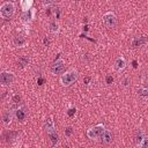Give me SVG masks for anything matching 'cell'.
Wrapping results in <instances>:
<instances>
[{
    "label": "cell",
    "instance_id": "obj_1",
    "mask_svg": "<svg viewBox=\"0 0 148 148\" xmlns=\"http://www.w3.org/2000/svg\"><path fill=\"white\" fill-rule=\"evenodd\" d=\"M77 76H79L77 72L74 71V69H71V71H68V72H66V73H64L61 75L60 83L64 87H68V86H71L72 83H74L77 80Z\"/></svg>",
    "mask_w": 148,
    "mask_h": 148
},
{
    "label": "cell",
    "instance_id": "obj_2",
    "mask_svg": "<svg viewBox=\"0 0 148 148\" xmlns=\"http://www.w3.org/2000/svg\"><path fill=\"white\" fill-rule=\"evenodd\" d=\"M15 12V7L13 5V2H9V1H6L3 2L1 6H0V15L3 17V18H9L13 16Z\"/></svg>",
    "mask_w": 148,
    "mask_h": 148
},
{
    "label": "cell",
    "instance_id": "obj_3",
    "mask_svg": "<svg viewBox=\"0 0 148 148\" xmlns=\"http://www.w3.org/2000/svg\"><path fill=\"white\" fill-rule=\"evenodd\" d=\"M104 130H105L104 125L98 124V125H96V126H94V127H91L87 131V136L89 139H98Z\"/></svg>",
    "mask_w": 148,
    "mask_h": 148
},
{
    "label": "cell",
    "instance_id": "obj_4",
    "mask_svg": "<svg viewBox=\"0 0 148 148\" xmlns=\"http://www.w3.org/2000/svg\"><path fill=\"white\" fill-rule=\"evenodd\" d=\"M103 23L105 24V27L108 28H113L117 24V16L112 13V12H108L103 15Z\"/></svg>",
    "mask_w": 148,
    "mask_h": 148
},
{
    "label": "cell",
    "instance_id": "obj_5",
    "mask_svg": "<svg viewBox=\"0 0 148 148\" xmlns=\"http://www.w3.org/2000/svg\"><path fill=\"white\" fill-rule=\"evenodd\" d=\"M15 80V76L12 72H7V71H3L0 73V83L3 84V86H9L14 82Z\"/></svg>",
    "mask_w": 148,
    "mask_h": 148
},
{
    "label": "cell",
    "instance_id": "obj_6",
    "mask_svg": "<svg viewBox=\"0 0 148 148\" xmlns=\"http://www.w3.org/2000/svg\"><path fill=\"white\" fill-rule=\"evenodd\" d=\"M51 72L53 74H60L65 69V61L62 59H57L52 65H51Z\"/></svg>",
    "mask_w": 148,
    "mask_h": 148
},
{
    "label": "cell",
    "instance_id": "obj_7",
    "mask_svg": "<svg viewBox=\"0 0 148 148\" xmlns=\"http://www.w3.org/2000/svg\"><path fill=\"white\" fill-rule=\"evenodd\" d=\"M98 139H101V141L103 143H106L108 145V143H110L112 141V133L110 131H108V130H104Z\"/></svg>",
    "mask_w": 148,
    "mask_h": 148
},
{
    "label": "cell",
    "instance_id": "obj_8",
    "mask_svg": "<svg viewBox=\"0 0 148 148\" xmlns=\"http://www.w3.org/2000/svg\"><path fill=\"white\" fill-rule=\"evenodd\" d=\"M126 66V60L123 58V57H118L114 61V69L116 71H121L124 69Z\"/></svg>",
    "mask_w": 148,
    "mask_h": 148
},
{
    "label": "cell",
    "instance_id": "obj_9",
    "mask_svg": "<svg viewBox=\"0 0 148 148\" xmlns=\"http://www.w3.org/2000/svg\"><path fill=\"white\" fill-rule=\"evenodd\" d=\"M143 44H146V38L145 37H134L133 40H132V47L133 49L140 47Z\"/></svg>",
    "mask_w": 148,
    "mask_h": 148
},
{
    "label": "cell",
    "instance_id": "obj_10",
    "mask_svg": "<svg viewBox=\"0 0 148 148\" xmlns=\"http://www.w3.org/2000/svg\"><path fill=\"white\" fill-rule=\"evenodd\" d=\"M13 43H14L15 46H17V47H22V46L25 45L27 40H25V38H24L23 36H15L14 39H13Z\"/></svg>",
    "mask_w": 148,
    "mask_h": 148
},
{
    "label": "cell",
    "instance_id": "obj_11",
    "mask_svg": "<svg viewBox=\"0 0 148 148\" xmlns=\"http://www.w3.org/2000/svg\"><path fill=\"white\" fill-rule=\"evenodd\" d=\"M12 118H13V114H12V112H10L9 110L3 111L2 116H1V119H2V123H3L5 125H8V124L12 121Z\"/></svg>",
    "mask_w": 148,
    "mask_h": 148
},
{
    "label": "cell",
    "instance_id": "obj_12",
    "mask_svg": "<svg viewBox=\"0 0 148 148\" xmlns=\"http://www.w3.org/2000/svg\"><path fill=\"white\" fill-rule=\"evenodd\" d=\"M44 128H45L46 133H50V132H52V131H56V130H54V123H53L52 118H47V119L45 120V123H44Z\"/></svg>",
    "mask_w": 148,
    "mask_h": 148
},
{
    "label": "cell",
    "instance_id": "obj_13",
    "mask_svg": "<svg viewBox=\"0 0 148 148\" xmlns=\"http://www.w3.org/2000/svg\"><path fill=\"white\" fill-rule=\"evenodd\" d=\"M15 117H16V119L18 121H23L25 119V117H27V113H25V111L23 109H20L18 108V109L15 110Z\"/></svg>",
    "mask_w": 148,
    "mask_h": 148
},
{
    "label": "cell",
    "instance_id": "obj_14",
    "mask_svg": "<svg viewBox=\"0 0 148 148\" xmlns=\"http://www.w3.org/2000/svg\"><path fill=\"white\" fill-rule=\"evenodd\" d=\"M145 136H147V135L145 134V132H143L142 130H138V131L135 132V135H134V141H135V143L139 146V143L142 141V139H143Z\"/></svg>",
    "mask_w": 148,
    "mask_h": 148
},
{
    "label": "cell",
    "instance_id": "obj_15",
    "mask_svg": "<svg viewBox=\"0 0 148 148\" xmlns=\"http://www.w3.org/2000/svg\"><path fill=\"white\" fill-rule=\"evenodd\" d=\"M47 134H49V138H50V140H51L52 146H56V145L58 143V141H59V135H58V133H57L56 131H52V132H50V133H47Z\"/></svg>",
    "mask_w": 148,
    "mask_h": 148
},
{
    "label": "cell",
    "instance_id": "obj_16",
    "mask_svg": "<svg viewBox=\"0 0 148 148\" xmlns=\"http://www.w3.org/2000/svg\"><path fill=\"white\" fill-rule=\"evenodd\" d=\"M28 64H29V58H28L27 56H22V57H20L18 60H17V65H18L20 67H24V66L28 65Z\"/></svg>",
    "mask_w": 148,
    "mask_h": 148
},
{
    "label": "cell",
    "instance_id": "obj_17",
    "mask_svg": "<svg viewBox=\"0 0 148 148\" xmlns=\"http://www.w3.org/2000/svg\"><path fill=\"white\" fill-rule=\"evenodd\" d=\"M139 95H140V96H143V97H147V96H148V89H147V87L140 88V89H139Z\"/></svg>",
    "mask_w": 148,
    "mask_h": 148
},
{
    "label": "cell",
    "instance_id": "obj_18",
    "mask_svg": "<svg viewBox=\"0 0 148 148\" xmlns=\"http://www.w3.org/2000/svg\"><path fill=\"white\" fill-rule=\"evenodd\" d=\"M73 133H74V130H73L72 126H67V127L65 128V135H66V136H71Z\"/></svg>",
    "mask_w": 148,
    "mask_h": 148
},
{
    "label": "cell",
    "instance_id": "obj_19",
    "mask_svg": "<svg viewBox=\"0 0 148 148\" xmlns=\"http://www.w3.org/2000/svg\"><path fill=\"white\" fill-rule=\"evenodd\" d=\"M139 147H141V148H147L148 147V138L147 136H145L142 139V141L139 143Z\"/></svg>",
    "mask_w": 148,
    "mask_h": 148
},
{
    "label": "cell",
    "instance_id": "obj_20",
    "mask_svg": "<svg viewBox=\"0 0 148 148\" xmlns=\"http://www.w3.org/2000/svg\"><path fill=\"white\" fill-rule=\"evenodd\" d=\"M12 102L13 103H20L21 102V96H18L17 94H15V95H13V97H12Z\"/></svg>",
    "mask_w": 148,
    "mask_h": 148
},
{
    "label": "cell",
    "instance_id": "obj_21",
    "mask_svg": "<svg viewBox=\"0 0 148 148\" xmlns=\"http://www.w3.org/2000/svg\"><path fill=\"white\" fill-rule=\"evenodd\" d=\"M50 27H51V31H52V32H56V31H58V24H57V23L52 22V23L50 24Z\"/></svg>",
    "mask_w": 148,
    "mask_h": 148
},
{
    "label": "cell",
    "instance_id": "obj_22",
    "mask_svg": "<svg viewBox=\"0 0 148 148\" xmlns=\"http://www.w3.org/2000/svg\"><path fill=\"white\" fill-rule=\"evenodd\" d=\"M75 111H76V109H75V108H71V109H68L67 114H68L69 117H73V116H74V113H75Z\"/></svg>",
    "mask_w": 148,
    "mask_h": 148
},
{
    "label": "cell",
    "instance_id": "obj_23",
    "mask_svg": "<svg viewBox=\"0 0 148 148\" xmlns=\"http://www.w3.org/2000/svg\"><path fill=\"white\" fill-rule=\"evenodd\" d=\"M105 82H106L108 84H111V83L113 82V77H112L111 75H106V77H105Z\"/></svg>",
    "mask_w": 148,
    "mask_h": 148
},
{
    "label": "cell",
    "instance_id": "obj_24",
    "mask_svg": "<svg viewBox=\"0 0 148 148\" xmlns=\"http://www.w3.org/2000/svg\"><path fill=\"white\" fill-rule=\"evenodd\" d=\"M54 1H56V0H43V3H44L45 6H50V5H52Z\"/></svg>",
    "mask_w": 148,
    "mask_h": 148
},
{
    "label": "cell",
    "instance_id": "obj_25",
    "mask_svg": "<svg viewBox=\"0 0 148 148\" xmlns=\"http://www.w3.org/2000/svg\"><path fill=\"white\" fill-rule=\"evenodd\" d=\"M123 84H124L125 87L128 84V79H127V77H125V79H124V81H123Z\"/></svg>",
    "mask_w": 148,
    "mask_h": 148
},
{
    "label": "cell",
    "instance_id": "obj_26",
    "mask_svg": "<svg viewBox=\"0 0 148 148\" xmlns=\"http://www.w3.org/2000/svg\"><path fill=\"white\" fill-rule=\"evenodd\" d=\"M89 81H90V77H86V79H84V83H86V84H88Z\"/></svg>",
    "mask_w": 148,
    "mask_h": 148
},
{
    "label": "cell",
    "instance_id": "obj_27",
    "mask_svg": "<svg viewBox=\"0 0 148 148\" xmlns=\"http://www.w3.org/2000/svg\"><path fill=\"white\" fill-rule=\"evenodd\" d=\"M44 43H45V44H46V45H47V44H49V40H47V39H46V38H45V39H44Z\"/></svg>",
    "mask_w": 148,
    "mask_h": 148
},
{
    "label": "cell",
    "instance_id": "obj_28",
    "mask_svg": "<svg viewBox=\"0 0 148 148\" xmlns=\"http://www.w3.org/2000/svg\"><path fill=\"white\" fill-rule=\"evenodd\" d=\"M7 1H9V2H13V1H14V0H7Z\"/></svg>",
    "mask_w": 148,
    "mask_h": 148
}]
</instances>
